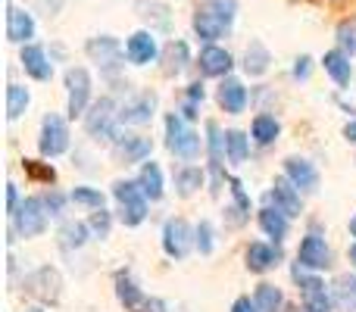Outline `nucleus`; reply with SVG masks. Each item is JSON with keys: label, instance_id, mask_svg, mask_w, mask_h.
I'll return each instance as SVG.
<instances>
[{"label": "nucleus", "instance_id": "nucleus-1", "mask_svg": "<svg viewBox=\"0 0 356 312\" xmlns=\"http://www.w3.org/2000/svg\"><path fill=\"white\" fill-rule=\"evenodd\" d=\"M234 16H238V0H209L200 10L194 13V31L200 41L213 44L225 35L234 25Z\"/></svg>", "mask_w": 356, "mask_h": 312}, {"label": "nucleus", "instance_id": "nucleus-2", "mask_svg": "<svg viewBox=\"0 0 356 312\" xmlns=\"http://www.w3.org/2000/svg\"><path fill=\"white\" fill-rule=\"evenodd\" d=\"M119 106L110 97H100L91 110L85 113V131L94 141H116L122 131H119Z\"/></svg>", "mask_w": 356, "mask_h": 312}, {"label": "nucleus", "instance_id": "nucleus-3", "mask_svg": "<svg viewBox=\"0 0 356 312\" xmlns=\"http://www.w3.org/2000/svg\"><path fill=\"white\" fill-rule=\"evenodd\" d=\"M113 197L119 200V219L122 225L135 228L147 219V194L138 181H116L113 184Z\"/></svg>", "mask_w": 356, "mask_h": 312}, {"label": "nucleus", "instance_id": "nucleus-4", "mask_svg": "<svg viewBox=\"0 0 356 312\" xmlns=\"http://www.w3.org/2000/svg\"><path fill=\"white\" fill-rule=\"evenodd\" d=\"M47 206H44V197H25L22 206L13 213V234L19 238H38V234L47 231Z\"/></svg>", "mask_w": 356, "mask_h": 312}, {"label": "nucleus", "instance_id": "nucleus-5", "mask_svg": "<svg viewBox=\"0 0 356 312\" xmlns=\"http://www.w3.org/2000/svg\"><path fill=\"white\" fill-rule=\"evenodd\" d=\"M166 147L181 159H197L200 156V135L184 125L181 116L169 113L166 116Z\"/></svg>", "mask_w": 356, "mask_h": 312}, {"label": "nucleus", "instance_id": "nucleus-6", "mask_svg": "<svg viewBox=\"0 0 356 312\" xmlns=\"http://www.w3.org/2000/svg\"><path fill=\"white\" fill-rule=\"evenodd\" d=\"M294 281H297V288H300L303 306H307V309H316V312H332L334 297H332V290L325 288V281H322V278L307 275V272H303V265L297 263V265H294Z\"/></svg>", "mask_w": 356, "mask_h": 312}, {"label": "nucleus", "instance_id": "nucleus-7", "mask_svg": "<svg viewBox=\"0 0 356 312\" xmlns=\"http://www.w3.org/2000/svg\"><path fill=\"white\" fill-rule=\"evenodd\" d=\"M197 247V228H191L184 219H169L163 225V250L172 259H184Z\"/></svg>", "mask_w": 356, "mask_h": 312}, {"label": "nucleus", "instance_id": "nucleus-8", "mask_svg": "<svg viewBox=\"0 0 356 312\" xmlns=\"http://www.w3.org/2000/svg\"><path fill=\"white\" fill-rule=\"evenodd\" d=\"M88 56H91L94 63H97L100 69H104L106 75H116L119 69H122V60H125V50L122 44L116 41L113 35H100V38H91V41L85 44Z\"/></svg>", "mask_w": 356, "mask_h": 312}, {"label": "nucleus", "instance_id": "nucleus-9", "mask_svg": "<svg viewBox=\"0 0 356 312\" xmlns=\"http://www.w3.org/2000/svg\"><path fill=\"white\" fill-rule=\"evenodd\" d=\"M38 150L50 159L63 156L69 150V129H66V122H63V116H56V113H47V116H44Z\"/></svg>", "mask_w": 356, "mask_h": 312}, {"label": "nucleus", "instance_id": "nucleus-10", "mask_svg": "<svg viewBox=\"0 0 356 312\" xmlns=\"http://www.w3.org/2000/svg\"><path fill=\"white\" fill-rule=\"evenodd\" d=\"M66 91H69V116H85L91 104V75L85 66H72L66 72Z\"/></svg>", "mask_w": 356, "mask_h": 312}, {"label": "nucleus", "instance_id": "nucleus-11", "mask_svg": "<svg viewBox=\"0 0 356 312\" xmlns=\"http://www.w3.org/2000/svg\"><path fill=\"white\" fill-rule=\"evenodd\" d=\"M25 290H29L31 297H38L41 303H56L63 294V278L56 269L41 265L38 272H31V275L25 278Z\"/></svg>", "mask_w": 356, "mask_h": 312}, {"label": "nucleus", "instance_id": "nucleus-12", "mask_svg": "<svg viewBox=\"0 0 356 312\" xmlns=\"http://www.w3.org/2000/svg\"><path fill=\"white\" fill-rule=\"evenodd\" d=\"M297 263L303 265V269H313V272H322L332 265V250H328L325 238L316 231H309L307 238L300 240V250H297Z\"/></svg>", "mask_w": 356, "mask_h": 312}, {"label": "nucleus", "instance_id": "nucleus-13", "mask_svg": "<svg viewBox=\"0 0 356 312\" xmlns=\"http://www.w3.org/2000/svg\"><path fill=\"white\" fill-rule=\"evenodd\" d=\"M269 200H272V206L282 209L288 219H294V215L303 213L300 188H297V184L291 181L288 175H284V178H275V184H272V190H269Z\"/></svg>", "mask_w": 356, "mask_h": 312}, {"label": "nucleus", "instance_id": "nucleus-14", "mask_svg": "<svg viewBox=\"0 0 356 312\" xmlns=\"http://www.w3.org/2000/svg\"><path fill=\"white\" fill-rule=\"evenodd\" d=\"M156 113V94L154 91H141L135 97H129L119 106V119L129 125H147Z\"/></svg>", "mask_w": 356, "mask_h": 312}, {"label": "nucleus", "instance_id": "nucleus-15", "mask_svg": "<svg viewBox=\"0 0 356 312\" xmlns=\"http://www.w3.org/2000/svg\"><path fill=\"white\" fill-rule=\"evenodd\" d=\"M125 56H129V63H135V66H150V63L160 56L154 31H135V35L125 41Z\"/></svg>", "mask_w": 356, "mask_h": 312}, {"label": "nucleus", "instance_id": "nucleus-16", "mask_svg": "<svg viewBox=\"0 0 356 312\" xmlns=\"http://www.w3.org/2000/svg\"><path fill=\"white\" fill-rule=\"evenodd\" d=\"M19 63H22L25 75H31L35 81L54 79V63L47 60V50L38 47V44H22V56H19Z\"/></svg>", "mask_w": 356, "mask_h": 312}, {"label": "nucleus", "instance_id": "nucleus-17", "mask_svg": "<svg viewBox=\"0 0 356 312\" xmlns=\"http://www.w3.org/2000/svg\"><path fill=\"white\" fill-rule=\"evenodd\" d=\"M197 66H200V72L209 75V79H225V75L232 72L234 60H232V54H228L225 47H216V44H209V47L200 50V60H197Z\"/></svg>", "mask_w": 356, "mask_h": 312}, {"label": "nucleus", "instance_id": "nucleus-18", "mask_svg": "<svg viewBox=\"0 0 356 312\" xmlns=\"http://www.w3.org/2000/svg\"><path fill=\"white\" fill-rule=\"evenodd\" d=\"M6 38L13 44H29L35 38V19H31L29 10L10 6V13H6Z\"/></svg>", "mask_w": 356, "mask_h": 312}, {"label": "nucleus", "instance_id": "nucleus-19", "mask_svg": "<svg viewBox=\"0 0 356 312\" xmlns=\"http://www.w3.org/2000/svg\"><path fill=\"white\" fill-rule=\"evenodd\" d=\"M284 175H288L300 190H316L319 188V172H316V165L309 163V159H303V156L284 159Z\"/></svg>", "mask_w": 356, "mask_h": 312}, {"label": "nucleus", "instance_id": "nucleus-20", "mask_svg": "<svg viewBox=\"0 0 356 312\" xmlns=\"http://www.w3.org/2000/svg\"><path fill=\"white\" fill-rule=\"evenodd\" d=\"M207 150H209V169H213V190L222 184V156L225 154V135L219 131L216 122H207Z\"/></svg>", "mask_w": 356, "mask_h": 312}, {"label": "nucleus", "instance_id": "nucleus-21", "mask_svg": "<svg viewBox=\"0 0 356 312\" xmlns=\"http://www.w3.org/2000/svg\"><path fill=\"white\" fill-rule=\"evenodd\" d=\"M113 144H116L119 159H122L125 165L129 163H144V159L150 156V150H154L150 138H141V135H119Z\"/></svg>", "mask_w": 356, "mask_h": 312}, {"label": "nucleus", "instance_id": "nucleus-22", "mask_svg": "<svg viewBox=\"0 0 356 312\" xmlns=\"http://www.w3.org/2000/svg\"><path fill=\"white\" fill-rule=\"evenodd\" d=\"M219 106L225 113H232V116H238V113L247 110V88L241 85L238 79H222L219 85Z\"/></svg>", "mask_w": 356, "mask_h": 312}, {"label": "nucleus", "instance_id": "nucleus-23", "mask_svg": "<svg viewBox=\"0 0 356 312\" xmlns=\"http://www.w3.org/2000/svg\"><path fill=\"white\" fill-rule=\"evenodd\" d=\"M278 259H282V250H278V247L259 244V240L247 247V269L257 272V275H263V272H269L272 265H278Z\"/></svg>", "mask_w": 356, "mask_h": 312}, {"label": "nucleus", "instance_id": "nucleus-24", "mask_svg": "<svg viewBox=\"0 0 356 312\" xmlns=\"http://www.w3.org/2000/svg\"><path fill=\"white\" fill-rule=\"evenodd\" d=\"M322 66H325V72L334 79V85L347 88L353 79V66H350V54H344V50H328L325 56H322Z\"/></svg>", "mask_w": 356, "mask_h": 312}, {"label": "nucleus", "instance_id": "nucleus-25", "mask_svg": "<svg viewBox=\"0 0 356 312\" xmlns=\"http://www.w3.org/2000/svg\"><path fill=\"white\" fill-rule=\"evenodd\" d=\"M257 219H259V228H263L269 238H275V244L288 238V215H284L282 209L266 206V209H259L257 213Z\"/></svg>", "mask_w": 356, "mask_h": 312}, {"label": "nucleus", "instance_id": "nucleus-26", "mask_svg": "<svg viewBox=\"0 0 356 312\" xmlns=\"http://www.w3.org/2000/svg\"><path fill=\"white\" fill-rule=\"evenodd\" d=\"M163 72L166 75H178V72H184V66L191 63V50H188V44L184 41H169L166 44V50H163Z\"/></svg>", "mask_w": 356, "mask_h": 312}, {"label": "nucleus", "instance_id": "nucleus-27", "mask_svg": "<svg viewBox=\"0 0 356 312\" xmlns=\"http://www.w3.org/2000/svg\"><path fill=\"white\" fill-rule=\"evenodd\" d=\"M269 63H272V54L266 50V44L250 41V47H247V54H244V72L257 79V75H263L266 69H269Z\"/></svg>", "mask_w": 356, "mask_h": 312}, {"label": "nucleus", "instance_id": "nucleus-28", "mask_svg": "<svg viewBox=\"0 0 356 312\" xmlns=\"http://www.w3.org/2000/svg\"><path fill=\"white\" fill-rule=\"evenodd\" d=\"M116 297H119V303H122L125 309H135V306H141L144 303L141 288L131 281L129 272H116Z\"/></svg>", "mask_w": 356, "mask_h": 312}, {"label": "nucleus", "instance_id": "nucleus-29", "mask_svg": "<svg viewBox=\"0 0 356 312\" xmlns=\"http://www.w3.org/2000/svg\"><path fill=\"white\" fill-rule=\"evenodd\" d=\"M138 184L144 188L147 200H160L163 197V172L156 163H144L141 172H138Z\"/></svg>", "mask_w": 356, "mask_h": 312}, {"label": "nucleus", "instance_id": "nucleus-30", "mask_svg": "<svg viewBox=\"0 0 356 312\" xmlns=\"http://www.w3.org/2000/svg\"><path fill=\"white\" fill-rule=\"evenodd\" d=\"M88 238H91V225H88V222H66V225L60 228V244L66 247V250L85 247Z\"/></svg>", "mask_w": 356, "mask_h": 312}, {"label": "nucleus", "instance_id": "nucleus-31", "mask_svg": "<svg viewBox=\"0 0 356 312\" xmlns=\"http://www.w3.org/2000/svg\"><path fill=\"white\" fill-rule=\"evenodd\" d=\"M225 154H228V163H232V165H244V163H247V154H250V141H247L244 131H238V129L225 131Z\"/></svg>", "mask_w": 356, "mask_h": 312}, {"label": "nucleus", "instance_id": "nucleus-32", "mask_svg": "<svg viewBox=\"0 0 356 312\" xmlns=\"http://www.w3.org/2000/svg\"><path fill=\"white\" fill-rule=\"evenodd\" d=\"M250 131H253V141H257V144H272L278 135H282V125H278L275 116H266V113H259V116L253 119Z\"/></svg>", "mask_w": 356, "mask_h": 312}, {"label": "nucleus", "instance_id": "nucleus-33", "mask_svg": "<svg viewBox=\"0 0 356 312\" xmlns=\"http://www.w3.org/2000/svg\"><path fill=\"white\" fill-rule=\"evenodd\" d=\"M203 169H197V165H184V169H178L175 172V190H178V197H191L197 188L203 184Z\"/></svg>", "mask_w": 356, "mask_h": 312}, {"label": "nucleus", "instance_id": "nucleus-34", "mask_svg": "<svg viewBox=\"0 0 356 312\" xmlns=\"http://www.w3.org/2000/svg\"><path fill=\"white\" fill-rule=\"evenodd\" d=\"M332 297L338 309L353 312L356 309V278H338V284L332 288Z\"/></svg>", "mask_w": 356, "mask_h": 312}, {"label": "nucleus", "instance_id": "nucleus-35", "mask_svg": "<svg viewBox=\"0 0 356 312\" xmlns=\"http://www.w3.org/2000/svg\"><path fill=\"white\" fill-rule=\"evenodd\" d=\"M253 300H257L259 312H278L284 306V294L275 288V284H259L257 294H253Z\"/></svg>", "mask_w": 356, "mask_h": 312}, {"label": "nucleus", "instance_id": "nucleus-36", "mask_svg": "<svg viewBox=\"0 0 356 312\" xmlns=\"http://www.w3.org/2000/svg\"><path fill=\"white\" fill-rule=\"evenodd\" d=\"M29 88L22 85H10L6 88V116L10 119H19L25 110H29Z\"/></svg>", "mask_w": 356, "mask_h": 312}, {"label": "nucleus", "instance_id": "nucleus-37", "mask_svg": "<svg viewBox=\"0 0 356 312\" xmlns=\"http://www.w3.org/2000/svg\"><path fill=\"white\" fill-rule=\"evenodd\" d=\"M25 175L31 178V181H41V184H54L56 181V169L50 163H38V159H25L22 163Z\"/></svg>", "mask_w": 356, "mask_h": 312}, {"label": "nucleus", "instance_id": "nucleus-38", "mask_svg": "<svg viewBox=\"0 0 356 312\" xmlns=\"http://www.w3.org/2000/svg\"><path fill=\"white\" fill-rule=\"evenodd\" d=\"M69 200L79 203V206H88V209H100L106 203V197L100 194L97 188H75L72 194H69Z\"/></svg>", "mask_w": 356, "mask_h": 312}, {"label": "nucleus", "instance_id": "nucleus-39", "mask_svg": "<svg viewBox=\"0 0 356 312\" xmlns=\"http://www.w3.org/2000/svg\"><path fill=\"white\" fill-rule=\"evenodd\" d=\"M88 225H91V234L94 238H110V228H113V215L106 213V206H100V209H94L91 213V219H88Z\"/></svg>", "mask_w": 356, "mask_h": 312}, {"label": "nucleus", "instance_id": "nucleus-40", "mask_svg": "<svg viewBox=\"0 0 356 312\" xmlns=\"http://www.w3.org/2000/svg\"><path fill=\"white\" fill-rule=\"evenodd\" d=\"M228 184H232V197H234L232 213H238L241 219H247V215H250V194L244 190V184H241L238 178H228Z\"/></svg>", "mask_w": 356, "mask_h": 312}, {"label": "nucleus", "instance_id": "nucleus-41", "mask_svg": "<svg viewBox=\"0 0 356 312\" xmlns=\"http://www.w3.org/2000/svg\"><path fill=\"white\" fill-rule=\"evenodd\" d=\"M213 247H216L213 225H209V222H200V225H197V250H200L203 256H209V253H213Z\"/></svg>", "mask_w": 356, "mask_h": 312}, {"label": "nucleus", "instance_id": "nucleus-42", "mask_svg": "<svg viewBox=\"0 0 356 312\" xmlns=\"http://www.w3.org/2000/svg\"><path fill=\"white\" fill-rule=\"evenodd\" d=\"M338 44L344 54H356V25L353 22H341L338 25Z\"/></svg>", "mask_w": 356, "mask_h": 312}, {"label": "nucleus", "instance_id": "nucleus-43", "mask_svg": "<svg viewBox=\"0 0 356 312\" xmlns=\"http://www.w3.org/2000/svg\"><path fill=\"white\" fill-rule=\"evenodd\" d=\"M44 206H47L50 215H63V206H66V197L60 194V190H50L47 197H44Z\"/></svg>", "mask_w": 356, "mask_h": 312}, {"label": "nucleus", "instance_id": "nucleus-44", "mask_svg": "<svg viewBox=\"0 0 356 312\" xmlns=\"http://www.w3.org/2000/svg\"><path fill=\"white\" fill-rule=\"evenodd\" d=\"M19 206H22V200H19V188H16V184L10 181V184H6V213L13 215V213H16Z\"/></svg>", "mask_w": 356, "mask_h": 312}, {"label": "nucleus", "instance_id": "nucleus-45", "mask_svg": "<svg viewBox=\"0 0 356 312\" xmlns=\"http://www.w3.org/2000/svg\"><path fill=\"white\" fill-rule=\"evenodd\" d=\"M232 312H259L257 300H250V297H238V300L232 303Z\"/></svg>", "mask_w": 356, "mask_h": 312}, {"label": "nucleus", "instance_id": "nucleus-46", "mask_svg": "<svg viewBox=\"0 0 356 312\" xmlns=\"http://www.w3.org/2000/svg\"><path fill=\"white\" fill-rule=\"evenodd\" d=\"M309 63H313L309 56H297V63H294V79H309V69H313Z\"/></svg>", "mask_w": 356, "mask_h": 312}, {"label": "nucleus", "instance_id": "nucleus-47", "mask_svg": "<svg viewBox=\"0 0 356 312\" xmlns=\"http://www.w3.org/2000/svg\"><path fill=\"white\" fill-rule=\"evenodd\" d=\"M203 97H207V91H203L200 81H194V85H188V100L191 104H203Z\"/></svg>", "mask_w": 356, "mask_h": 312}, {"label": "nucleus", "instance_id": "nucleus-48", "mask_svg": "<svg viewBox=\"0 0 356 312\" xmlns=\"http://www.w3.org/2000/svg\"><path fill=\"white\" fill-rule=\"evenodd\" d=\"M144 309L147 312H166V303H163L160 297H150V300H144Z\"/></svg>", "mask_w": 356, "mask_h": 312}, {"label": "nucleus", "instance_id": "nucleus-49", "mask_svg": "<svg viewBox=\"0 0 356 312\" xmlns=\"http://www.w3.org/2000/svg\"><path fill=\"white\" fill-rule=\"evenodd\" d=\"M181 113H184V119H197V104H191V100H184Z\"/></svg>", "mask_w": 356, "mask_h": 312}, {"label": "nucleus", "instance_id": "nucleus-50", "mask_svg": "<svg viewBox=\"0 0 356 312\" xmlns=\"http://www.w3.org/2000/svg\"><path fill=\"white\" fill-rule=\"evenodd\" d=\"M344 138H347L350 144H356V119H353V122H347V125H344Z\"/></svg>", "mask_w": 356, "mask_h": 312}, {"label": "nucleus", "instance_id": "nucleus-51", "mask_svg": "<svg viewBox=\"0 0 356 312\" xmlns=\"http://www.w3.org/2000/svg\"><path fill=\"white\" fill-rule=\"evenodd\" d=\"M350 265H353V269H356V244L350 247Z\"/></svg>", "mask_w": 356, "mask_h": 312}, {"label": "nucleus", "instance_id": "nucleus-52", "mask_svg": "<svg viewBox=\"0 0 356 312\" xmlns=\"http://www.w3.org/2000/svg\"><path fill=\"white\" fill-rule=\"evenodd\" d=\"M350 234H353V238H356V215H353V219H350Z\"/></svg>", "mask_w": 356, "mask_h": 312}, {"label": "nucleus", "instance_id": "nucleus-53", "mask_svg": "<svg viewBox=\"0 0 356 312\" xmlns=\"http://www.w3.org/2000/svg\"><path fill=\"white\" fill-rule=\"evenodd\" d=\"M278 312H300V309H294V306H282Z\"/></svg>", "mask_w": 356, "mask_h": 312}, {"label": "nucleus", "instance_id": "nucleus-54", "mask_svg": "<svg viewBox=\"0 0 356 312\" xmlns=\"http://www.w3.org/2000/svg\"><path fill=\"white\" fill-rule=\"evenodd\" d=\"M25 312H44L41 306H31V309H25Z\"/></svg>", "mask_w": 356, "mask_h": 312}, {"label": "nucleus", "instance_id": "nucleus-55", "mask_svg": "<svg viewBox=\"0 0 356 312\" xmlns=\"http://www.w3.org/2000/svg\"><path fill=\"white\" fill-rule=\"evenodd\" d=\"M303 312H316V309H307V306H303Z\"/></svg>", "mask_w": 356, "mask_h": 312}]
</instances>
